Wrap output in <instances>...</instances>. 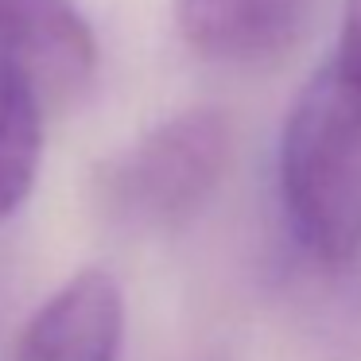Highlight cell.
I'll use <instances>...</instances> for the list:
<instances>
[{"label": "cell", "mask_w": 361, "mask_h": 361, "mask_svg": "<svg viewBox=\"0 0 361 361\" xmlns=\"http://www.w3.org/2000/svg\"><path fill=\"white\" fill-rule=\"evenodd\" d=\"M233 164V125L221 109H183L94 171V206L117 229L171 233L218 195Z\"/></svg>", "instance_id": "cell-2"}, {"label": "cell", "mask_w": 361, "mask_h": 361, "mask_svg": "<svg viewBox=\"0 0 361 361\" xmlns=\"http://www.w3.org/2000/svg\"><path fill=\"white\" fill-rule=\"evenodd\" d=\"M97 35L74 0H0V59L39 94L43 109L66 105L97 74Z\"/></svg>", "instance_id": "cell-3"}, {"label": "cell", "mask_w": 361, "mask_h": 361, "mask_svg": "<svg viewBox=\"0 0 361 361\" xmlns=\"http://www.w3.org/2000/svg\"><path fill=\"white\" fill-rule=\"evenodd\" d=\"M330 59L361 78V0H345L342 4V32H338Z\"/></svg>", "instance_id": "cell-7"}, {"label": "cell", "mask_w": 361, "mask_h": 361, "mask_svg": "<svg viewBox=\"0 0 361 361\" xmlns=\"http://www.w3.org/2000/svg\"><path fill=\"white\" fill-rule=\"evenodd\" d=\"M311 0H175V24L195 55L260 66L295 47Z\"/></svg>", "instance_id": "cell-5"}, {"label": "cell", "mask_w": 361, "mask_h": 361, "mask_svg": "<svg viewBox=\"0 0 361 361\" xmlns=\"http://www.w3.org/2000/svg\"><path fill=\"white\" fill-rule=\"evenodd\" d=\"M280 206L322 272L361 264V78L334 59L295 94L280 133Z\"/></svg>", "instance_id": "cell-1"}, {"label": "cell", "mask_w": 361, "mask_h": 361, "mask_svg": "<svg viewBox=\"0 0 361 361\" xmlns=\"http://www.w3.org/2000/svg\"><path fill=\"white\" fill-rule=\"evenodd\" d=\"M43 102L32 82L0 59V221L27 202L43 159Z\"/></svg>", "instance_id": "cell-6"}, {"label": "cell", "mask_w": 361, "mask_h": 361, "mask_svg": "<svg viewBox=\"0 0 361 361\" xmlns=\"http://www.w3.org/2000/svg\"><path fill=\"white\" fill-rule=\"evenodd\" d=\"M125 291L105 268H82L32 311L8 361H121Z\"/></svg>", "instance_id": "cell-4"}]
</instances>
